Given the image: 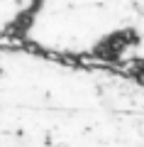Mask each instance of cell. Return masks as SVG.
Segmentation results:
<instances>
[{
	"instance_id": "6da1fadb",
	"label": "cell",
	"mask_w": 144,
	"mask_h": 147,
	"mask_svg": "<svg viewBox=\"0 0 144 147\" xmlns=\"http://www.w3.org/2000/svg\"><path fill=\"white\" fill-rule=\"evenodd\" d=\"M0 147H144V74L3 39Z\"/></svg>"
}]
</instances>
